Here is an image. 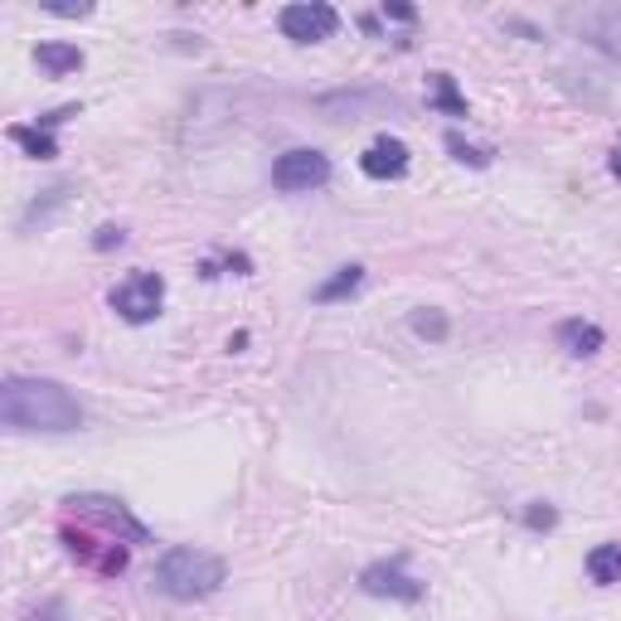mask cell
Returning a JSON list of instances; mask_svg holds the SVG:
<instances>
[{"label":"cell","mask_w":621,"mask_h":621,"mask_svg":"<svg viewBox=\"0 0 621 621\" xmlns=\"http://www.w3.org/2000/svg\"><path fill=\"white\" fill-rule=\"evenodd\" d=\"M10 141H15L25 155H35V161H54V155H59L54 137H49L45 127H10Z\"/></svg>","instance_id":"cell-13"},{"label":"cell","mask_w":621,"mask_h":621,"mask_svg":"<svg viewBox=\"0 0 621 621\" xmlns=\"http://www.w3.org/2000/svg\"><path fill=\"white\" fill-rule=\"evenodd\" d=\"M607 165H612V175H617V180H621V141H617V147H612V161H607Z\"/></svg>","instance_id":"cell-23"},{"label":"cell","mask_w":621,"mask_h":621,"mask_svg":"<svg viewBox=\"0 0 621 621\" xmlns=\"http://www.w3.org/2000/svg\"><path fill=\"white\" fill-rule=\"evenodd\" d=\"M326 180H330V161H326L320 151H306V147H296V151L277 155V165H273V185H277L282 194L320 190Z\"/></svg>","instance_id":"cell-4"},{"label":"cell","mask_w":621,"mask_h":621,"mask_svg":"<svg viewBox=\"0 0 621 621\" xmlns=\"http://www.w3.org/2000/svg\"><path fill=\"white\" fill-rule=\"evenodd\" d=\"M432 107H442L447 117H466V98L457 92L452 74H432Z\"/></svg>","instance_id":"cell-15"},{"label":"cell","mask_w":621,"mask_h":621,"mask_svg":"<svg viewBox=\"0 0 621 621\" xmlns=\"http://www.w3.org/2000/svg\"><path fill=\"white\" fill-rule=\"evenodd\" d=\"M578 35L597 49V54L617 59L621 64V10L617 5H593L578 15Z\"/></svg>","instance_id":"cell-6"},{"label":"cell","mask_w":621,"mask_h":621,"mask_svg":"<svg viewBox=\"0 0 621 621\" xmlns=\"http://www.w3.org/2000/svg\"><path fill=\"white\" fill-rule=\"evenodd\" d=\"M277 25H282V35L296 39V45H320V39H330L340 29V15L330 5H320V0H302V5L282 10Z\"/></svg>","instance_id":"cell-5"},{"label":"cell","mask_w":621,"mask_h":621,"mask_svg":"<svg viewBox=\"0 0 621 621\" xmlns=\"http://www.w3.org/2000/svg\"><path fill=\"white\" fill-rule=\"evenodd\" d=\"M554 340H558V350L563 355H573V359H593L597 350L607 345V335H603V326H593V320H558V330H554Z\"/></svg>","instance_id":"cell-10"},{"label":"cell","mask_w":621,"mask_h":621,"mask_svg":"<svg viewBox=\"0 0 621 621\" xmlns=\"http://www.w3.org/2000/svg\"><path fill=\"white\" fill-rule=\"evenodd\" d=\"M161 302H165V282L155 273H131L127 282L112 292V310L131 326H147V320L161 316Z\"/></svg>","instance_id":"cell-3"},{"label":"cell","mask_w":621,"mask_h":621,"mask_svg":"<svg viewBox=\"0 0 621 621\" xmlns=\"http://www.w3.org/2000/svg\"><path fill=\"white\" fill-rule=\"evenodd\" d=\"M359 170H365L369 180H398V175L408 170V147H403L398 137H379L375 147L359 155Z\"/></svg>","instance_id":"cell-8"},{"label":"cell","mask_w":621,"mask_h":621,"mask_svg":"<svg viewBox=\"0 0 621 621\" xmlns=\"http://www.w3.org/2000/svg\"><path fill=\"white\" fill-rule=\"evenodd\" d=\"M54 15H92V5H49Z\"/></svg>","instance_id":"cell-22"},{"label":"cell","mask_w":621,"mask_h":621,"mask_svg":"<svg viewBox=\"0 0 621 621\" xmlns=\"http://www.w3.org/2000/svg\"><path fill=\"white\" fill-rule=\"evenodd\" d=\"M359 282H365V267H355V263H350V267H340V273L330 277V282H320L310 296H316V302H340V296H350Z\"/></svg>","instance_id":"cell-14"},{"label":"cell","mask_w":621,"mask_h":621,"mask_svg":"<svg viewBox=\"0 0 621 621\" xmlns=\"http://www.w3.org/2000/svg\"><path fill=\"white\" fill-rule=\"evenodd\" d=\"M447 151L457 155V161H471V165H491V151H476V147H466V141L457 137V131H452V137H447Z\"/></svg>","instance_id":"cell-17"},{"label":"cell","mask_w":621,"mask_h":621,"mask_svg":"<svg viewBox=\"0 0 621 621\" xmlns=\"http://www.w3.org/2000/svg\"><path fill=\"white\" fill-rule=\"evenodd\" d=\"M29 621H68V612H64V603H45Z\"/></svg>","instance_id":"cell-19"},{"label":"cell","mask_w":621,"mask_h":621,"mask_svg":"<svg viewBox=\"0 0 621 621\" xmlns=\"http://www.w3.org/2000/svg\"><path fill=\"white\" fill-rule=\"evenodd\" d=\"M35 64L45 68L49 78L78 74V68H83V49H78V45H39V49H35Z\"/></svg>","instance_id":"cell-11"},{"label":"cell","mask_w":621,"mask_h":621,"mask_svg":"<svg viewBox=\"0 0 621 621\" xmlns=\"http://www.w3.org/2000/svg\"><path fill=\"white\" fill-rule=\"evenodd\" d=\"M122 238H127V233H122V229H112V224H107V229H98V238H92V243H98L102 253H107V248H117Z\"/></svg>","instance_id":"cell-20"},{"label":"cell","mask_w":621,"mask_h":621,"mask_svg":"<svg viewBox=\"0 0 621 621\" xmlns=\"http://www.w3.org/2000/svg\"><path fill=\"white\" fill-rule=\"evenodd\" d=\"M413 330H418L422 340H447V316H442V310H428V306H422L418 316H413Z\"/></svg>","instance_id":"cell-16"},{"label":"cell","mask_w":621,"mask_h":621,"mask_svg":"<svg viewBox=\"0 0 621 621\" xmlns=\"http://www.w3.org/2000/svg\"><path fill=\"white\" fill-rule=\"evenodd\" d=\"M359 587H365L369 597H398V603H418L422 597V583L418 578H408L398 563H375L359 573Z\"/></svg>","instance_id":"cell-7"},{"label":"cell","mask_w":621,"mask_h":621,"mask_svg":"<svg viewBox=\"0 0 621 621\" xmlns=\"http://www.w3.org/2000/svg\"><path fill=\"white\" fill-rule=\"evenodd\" d=\"M384 15H389V20H403V25H408V20H413V5H384Z\"/></svg>","instance_id":"cell-21"},{"label":"cell","mask_w":621,"mask_h":621,"mask_svg":"<svg viewBox=\"0 0 621 621\" xmlns=\"http://www.w3.org/2000/svg\"><path fill=\"white\" fill-rule=\"evenodd\" d=\"M78 515H88V520H98V524H107V530H127L137 544H147V530H141L137 520L127 515V505L122 500H102V495H78V500H68Z\"/></svg>","instance_id":"cell-9"},{"label":"cell","mask_w":621,"mask_h":621,"mask_svg":"<svg viewBox=\"0 0 621 621\" xmlns=\"http://www.w3.org/2000/svg\"><path fill=\"white\" fill-rule=\"evenodd\" d=\"M0 422L10 432H78L83 403L59 379H5L0 389Z\"/></svg>","instance_id":"cell-1"},{"label":"cell","mask_w":621,"mask_h":621,"mask_svg":"<svg viewBox=\"0 0 621 621\" xmlns=\"http://www.w3.org/2000/svg\"><path fill=\"white\" fill-rule=\"evenodd\" d=\"M224 558L219 554H204V548H190V544H175L161 554L155 563V587L175 603H200V597L219 593L224 587Z\"/></svg>","instance_id":"cell-2"},{"label":"cell","mask_w":621,"mask_h":621,"mask_svg":"<svg viewBox=\"0 0 621 621\" xmlns=\"http://www.w3.org/2000/svg\"><path fill=\"white\" fill-rule=\"evenodd\" d=\"M554 520H558V515L548 510V505H534V510H524V524H530V530H548Z\"/></svg>","instance_id":"cell-18"},{"label":"cell","mask_w":621,"mask_h":621,"mask_svg":"<svg viewBox=\"0 0 621 621\" xmlns=\"http://www.w3.org/2000/svg\"><path fill=\"white\" fill-rule=\"evenodd\" d=\"M587 578L603 587L621 583V544H597L593 554H587Z\"/></svg>","instance_id":"cell-12"}]
</instances>
